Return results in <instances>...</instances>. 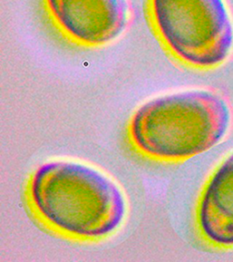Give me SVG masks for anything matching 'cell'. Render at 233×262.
Returning <instances> with one entry per match:
<instances>
[{
	"mask_svg": "<svg viewBox=\"0 0 233 262\" xmlns=\"http://www.w3.org/2000/svg\"><path fill=\"white\" fill-rule=\"evenodd\" d=\"M33 208L53 229L72 237H106L122 224L126 201L111 178L85 164H42L29 182Z\"/></svg>",
	"mask_w": 233,
	"mask_h": 262,
	"instance_id": "cell-1",
	"label": "cell"
},
{
	"mask_svg": "<svg viewBox=\"0 0 233 262\" xmlns=\"http://www.w3.org/2000/svg\"><path fill=\"white\" fill-rule=\"evenodd\" d=\"M229 105L221 95L190 90L144 103L130 124L136 148L152 159L180 161L209 151L228 133Z\"/></svg>",
	"mask_w": 233,
	"mask_h": 262,
	"instance_id": "cell-2",
	"label": "cell"
},
{
	"mask_svg": "<svg viewBox=\"0 0 233 262\" xmlns=\"http://www.w3.org/2000/svg\"><path fill=\"white\" fill-rule=\"evenodd\" d=\"M197 223L209 244L233 248V152L205 185L197 208Z\"/></svg>",
	"mask_w": 233,
	"mask_h": 262,
	"instance_id": "cell-5",
	"label": "cell"
},
{
	"mask_svg": "<svg viewBox=\"0 0 233 262\" xmlns=\"http://www.w3.org/2000/svg\"><path fill=\"white\" fill-rule=\"evenodd\" d=\"M156 32L174 57L213 69L233 49V23L224 0H150Z\"/></svg>",
	"mask_w": 233,
	"mask_h": 262,
	"instance_id": "cell-3",
	"label": "cell"
},
{
	"mask_svg": "<svg viewBox=\"0 0 233 262\" xmlns=\"http://www.w3.org/2000/svg\"><path fill=\"white\" fill-rule=\"evenodd\" d=\"M45 5L66 37L87 47L117 39L130 20L128 0H45Z\"/></svg>",
	"mask_w": 233,
	"mask_h": 262,
	"instance_id": "cell-4",
	"label": "cell"
}]
</instances>
